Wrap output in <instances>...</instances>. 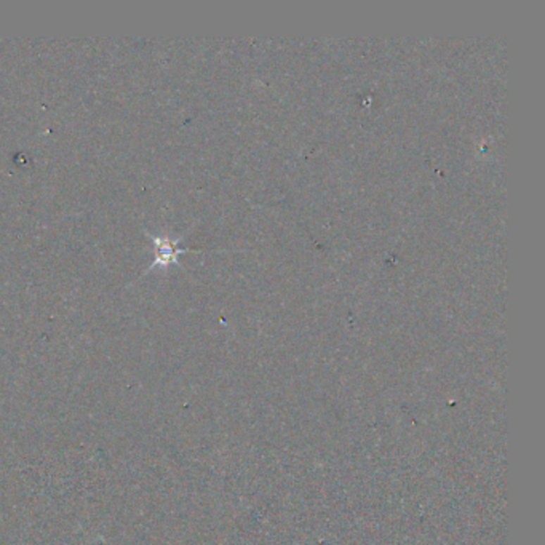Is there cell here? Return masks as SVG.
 <instances>
[{
    "label": "cell",
    "instance_id": "obj_1",
    "mask_svg": "<svg viewBox=\"0 0 545 545\" xmlns=\"http://www.w3.org/2000/svg\"><path fill=\"white\" fill-rule=\"evenodd\" d=\"M154 246L157 248V254H156V261L154 264H160V265H167L170 263H176L177 256L187 251L186 248H180V242L177 240H170V239H156L154 237Z\"/></svg>",
    "mask_w": 545,
    "mask_h": 545
}]
</instances>
